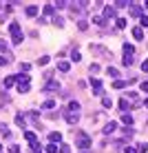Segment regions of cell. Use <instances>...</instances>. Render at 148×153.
<instances>
[{
  "instance_id": "cell-23",
  "label": "cell",
  "mask_w": 148,
  "mask_h": 153,
  "mask_svg": "<svg viewBox=\"0 0 148 153\" xmlns=\"http://www.w3.org/2000/svg\"><path fill=\"white\" fill-rule=\"evenodd\" d=\"M80 58H82V56H80V51H77V49L71 51V60H73V62H80Z\"/></svg>"
},
{
  "instance_id": "cell-11",
  "label": "cell",
  "mask_w": 148,
  "mask_h": 153,
  "mask_svg": "<svg viewBox=\"0 0 148 153\" xmlns=\"http://www.w3.org/2000/svg\"><path fill=\"white\" fill-rule=\"evenodd\" d=\"M115 129H117V122H108L106 126H104V135H110Z\"/></svg>"
},
{
  "instance_id": "cell-41",
  "label": "cell",
  "mask_w": 148,
  "mask_h": 153,
  "mask_svg": "<svg viewBox=\"0 0 148 153\" xmlns=\"http://www.w3.org/2000/svg\"><path fill=\"white\" fill-rule=\"evenodd\" d=\"M124 153H137V149H135V146H126Z\"/></svg>"
},
{
  "instance_id": "cell-20",
  "label": "cell",
  "mask_w": 148,
  "mask_h": 153,
  "mask_svg": "<svg viewBox=\"0 0 148 153\" xmlns=\"http://www.w3.org/2000/svg\"><path fill=\"white\" fill-rule=\"evenodd\" d=\"M24 138H27L29 144H31V142H38V138H35V133H33V131H27V133H24Z\"/></svg>"
},
{
  "instance_id": "cell-37",
  "label": "cell",
  "mask_w": 148,
  "mask_h": 153,
  "mask_svg": "<svg viewBox=\"0 0 148 153\" xmlns=\"http://www.w3.org/2000/svg\"><path fill=\"white\" fill-rule=\"evenodd\" d=\"M7 49H9V45L4 40H0V51H4V53H7Z\"/></svg>"
},
{
  "instance_id": "cell-10",
  "label": "cell",
  "mask_w": 148,
  "mask_h": 153,
  "mask_svg": "<svg viewBox=\"0 0 148 153\" xmlns=\"http://www.w3.org/2000/svg\"><path fill=\"white\" fill-rule=\"evenodd\" d=\"M15 82H18V84H29L31 80H29L27 73H20V76H15Z\"/></svg>"
},
{
  "instance_id": "cell-25",
  "label": "cell",
  "mask_w": 148,
  "mask_h": 153,
  "mask_svg": "<svg viewBox=\"0 0 148 153\" xmlns=\"http://www.w3.org/2000/svg\"><path fill=\"white\" fill-rule=\"evenodd\" d=\"M31 151L33 153H42V146L38 144V142H31Z\"/></svg>"
},
{
  "instance_id": "cell-46",
  "label": "cell",
  "mask_w": 148,
  "mask_h": 153,
  "mask_svg": "<svg viewBox=\"0 0 148 153\" xmlns=\"http://www.w3.org/2000/svg\"><path fill=\"white\" fill-rule=\"evenodd\" d=\"M0 153H2V146H0Z\"/></svg>"
},
{
  "instance_id": "cell-12",
  "label": "cell",
  "mask_w": 148,
  "mask_h": 153,
  "mask_svg": "<svg viewBox=\"0 0 148 153\" xmlns=\"http://www.w3.org/2000/svg\"><path fill=\"white\" fill-rule=\"evenodd\" d=\"M104 18H115V7L106 4V7H104Z\"/></svg>"
},
{
  "instance_id": "cell-44",
  "label": "cell",
  "mask_w": 148,
  "mask_h": 153,
  "mask_svg": "<svg viewBox=\"0 0 148 153\" xmlns=\"http://www.w3.org/2000/svg\"><path fill=\"white\" fill-rule=\"evenodd\" d=\"M141 91H144V93H148V82H141Z\"/></svg>"
},
{
  "instance_id": "cell-26",
  "label": "cell",
  "mask_w": 148,
  "mask_h": 153,
  "mask_svg": "<svg viewBox=\"0 0 148 153\" xmlns=\"http://www.w3.org/2000/svg\"><path fill=\"white\" fill-rule=\"evenodd\" d=\"M77 29H80V31H86V29H88V22H86V20H80V22H77Z\"/></svg>"
},
{
  "instance_id": "cell-19",
  "label": "cell",
  "mask_w": 148,
  "mask_h": 153,
  "mask_svg": "<svg viewBox=\"0 0 148 153\" xmlns=\"http://www.w3.org/2000/svg\"><path fill=\"white\" fill-rule=\"evenodd\" d=\"M126 25H128L126 18H117V20H115V27H117V29H126Z\"/></svg>"
},
{
  "instance_id": "cell-38",
  "label": "cell",
  "mask_w": 148,
  "mask_h": 153,
  "mask_svg": "<svg viewBox=\"0 0 148 153\" xmlns=\"http://www.w3.org/2000/svg\"><path fill=\"white\" fill-rule=\"evenodd\" d=\"M139 22H141V27H148V16H141Z\"/></svg>"
},
{
  "instance_id": "cell-39",
  "label": "cell",
  "mask_w": 148,
  "mask_h": 153,
  "mask_svg": "<svg viewBox=\"0 0 148 153\" xmlns=\"http://www.w3.org/2000/svg\"><path fill=\"white\" fill-rule=\"evenodd\" d=\"M115 7H128V2H126V0H117V2H115Z\"/></svg>"
},
{
  "instance_id": "cell-45",
  "label": "cell",
  "mask_w": 148,
  "mask_h": 153,
  "mask_svg": "<svg viewBox=\"0 0 148 153\" xmlns=\"http://www.w3.org/2000/svg\"><path fill=\"white\" fill-rule=\"evenodd\" d=\"M146 107H148V98H146Z\"/></svg>"
},
{
  "instance_id": "cell-16",
  "label": "cell",
  "mask_w": 148,
  "mask_h": 153,
  "mask_svg": "<svg viewBox=\"0 0 148 153\" xmlns=\"http://www.w3.org/2000/svg\"><path fill=\"white\" fill-rule=\"evenodd\" d=\"M13 84H15V76H7V78H4V89L13 87Z\"/></svg>"
},
{
  "instance_id": "cell-9",
  "label": "cell",
  "mask_w": 148,
  "mask_h": 153,
  "mask_svg": "<svg viewBox=\"0 0 148 153\" xmlns=\"http://www.w3.org/2000/svg\"><path fill=\"white\" fill-rule=\"evenodd\" d=\"M24 118H27L24 113H18V115H15V124H18V126H22V129L27 126V120H24Z\"/></svg>"
},
{
  "instance_id": "cell-27",
  "label": "cell",
  "mask_w": 148,
  "mask_h": 153,
  "mask_svg": "<svg viewBox=\"0 0 148 153\" xmlns=\"http://www.w3.org/2000/svg\"><path fill=\"white\" fill-rule=\"evenodd\" d=\"M102 104H104V107H106V109H108V107H110V104H113V100H110L108 96H102Z\"/></svg>"
},
{
  "instance_id": "cell-42",
  "label": "cell",
  "mask_w": 148,
  "mask_h": 153,
  "mask_svg": "<svg viewBox=\"0 0 148 153\" xmlns=\"http://www.w3.org/2000/svg\"><path fill=\"white\" fill-rule=\"evenodd\" d=\"M141 71H148V58H146L144 62H141Z\"/></svg>"
},
{
  "instance_id": "cell-30",
  "label": "cell",
  "mask_w": 148,
  "mask_h": 153,
  "mask_svg": "<svg viewBox=\"0 0 148 153\" xmlns=\"http://www.w3.org/2000/svg\"><path fill=\"white\" fill-rule=\"evenodd\" d=\"M38 65L40 67H44V65H49V56H42L40 60H38Z\"/></svg>"
},
{
  "instance_id": "cell-40",
  "label": "cell",
  "mask_w": 148,
  "mask_h": 153,
  "mask_svg": "<svg viewBox=\"0 0 148 153\" xmlns=\"http://www.w3.org/2000/svg\"><path fill=\"white\" fill-rule=\"evenodd\" d=\"M29 69H31V67H29V65H27V62H22V65H20V71H24V73H27V71H29Z\"/></svg>"
},
{
  "instance_id": "cell-4",
  "label": "cell",
  "mask_w": 148,
  "mask_h": 153,
  "mask_svg": "<svg viewBox=\"0 0 148 153\" xmlns=\"http://www.w3.org/2000/svg\"><path fill=\"white\" fill-rule=\"evenodd\" d=\"M128 9H130V16H133V18H141V7L137 2H128Z\"/></svg>"
},
{
  "instance_id": "cell-33",
  "label": "cell",
  "mask_w": 148,
  "mask_h": 153,
  "mask_svg": "<svg viewBox=\"0 0 148 153\" xmlns=\"http://www.w3.org/2000/svg\"><path fill=\"white\" fill-rule=\"evenodd\" d=\"M46 153H57V144H49L46 146Z\"/></svg>"
},
{
  "instance_id": "cell-21",
  "label": "cell",
  "mask_w": 148,
  "mask_h": 153,
  "mask_svg": "<svg viewBox=\"0 0 148 153\" xmlns=\"http://www.w3.org/2000/svg\"><path fill=\"white\" fill-rule=\"evenodd\" d=\"M53 107H55V100H44V102H42V109H46V111L53 109Z\"/></svg>"
},
{
  "instance_id": "cell-17",
  "label": "cell",
  "mask_w": 148,
  "mask_h": 153,
  "mask_svg": "<svg viewBox=\"0 0 148 153\" xmlns=\"http://www.w3.org/2000/svg\"><path fill=\"white\" fill-rule=\"evenodd\" d=\"M7 62H11V53H9V51H7L4 56H0V67H4Z\"/></svg>"
},
{
  "instance_id": "cell-43",
  "label": "cell",
  "mask_w": 148,
  "mask_h": 153,
  "mask_svg": "<svg viewBox=\"0 0 148 153\" xmlns=\"http://www.w3.org/2000/svg\"><path fill=\"white\" fill-rule=\"evenodd\" d=\"M99 71V67L97 65H91V76H93V73H97Z\"/></svg>"
},
{
  "instance_id": "cell-32",
  "label": "cell",
  "mask_w": 148,
  "mask_h": 153,
  "mask_svg": "<svg viewBox=\"0 0 148 153\" xmlns=\"http://www.w3.org/2000/svg\"><path fill=\"white\" fill-rule=\"evenodd\" d=\"M133 65V56H124V67H130Z\"/></svg>"
},
{
  "instance_id": "cell-35",
  "label": "cell",
  "mask_w": 148,
  "mask_h": 153,
  "mask_svg": "<svg viewBox=\"0 0 148 153\" xmlns=\"http://www.w3.org/2000/svg\"><path fill=\"white\" fill-rule=\"evenodd\" d=\"M93 22L95 25H104V18H102V16H93Z\"/></svg>"
},
{
  "instance_id": "cell-7",
  "label": "cell",
  "mask_w": 148,
  "mask_h": 153,
  "mask_svg": "<svg viewBox=\"0 0 148 153\" xmlns=\"http://www.w3.org/2000/svg\"><path fill=\"white\" fill-rule=\"evenodd\" d=\"M133 122H135V120H133V115H130V113H124V115H121V124H126L128 129L133 126Z\"/></svg>"
},
{
  "instance_id": "cell-1",
  "label": "cell",
  "mask_w": 148,
  "mask_h": 153,
  "mask_svg": "<svg viewBox=\"0 0 148 153\" xmlns=\"http://www.w3.org/2000/svg\"><path fill=\"white\" fill-rule=\"evenodd\" d=\"M80 111H82L80 102H75V100H73V102H68V107L64 109V111H62V115H64V120H66L68 124H75L77 120H80Z\"/></svg>"
},
{
  "instance_id": "cell-47",
  "label": "cell",
  "mask_w": 148,
  "mask_h": 153,
  "mask_svg": "<svg viewBox=\"0 0 148 153\" xmlns=\"http://www.w3.org/2000/svg\"><path fill=\"white\" fill-rule=\"evenodd\" d=\"M82 153H86V151H82Z\"/></svg>"
},
{
  "instance_id": "cell-5",
  "label": "cell",
  "mask_w": 148,
  "mask_h": 153,
  "mask_svg": "<svg viewBox=\"0 0 148 153\" xmlns=\"http://www.w3.org/2000/svg\"><path fill=\"white\" fill-rule=\"evenodd\" d=\"M93 96H104V89H102V80L95 78L93 80Z\"/></svg>"
},
{
  "instance_id": "cell-8",
  "label": "cell",
  "mask_w": 148,
  "mask_h": 153,
  "mask_svg": "<svg viewBox=\"0 0 148 153\" xmlns=\"http://www.w3.org/2000/svg\"><path fill=\"white\" fill-rule=\"evenodd\" d=\"M49 140H51V144H57L62 140V133L60 131H53V133H49Z\"/></svg>"
},
{
  "instance_id": "cell-24",
  "label": "cell",
  "mask_w": 148,
  "mask_h": 153,
  "mask_svg": "<svg viewBox=\"0 0 148 153\" xmlns=\"http://www.w3.org/2000/svg\"><path fill=\"white\" fill-rule=\"evenodd\" d=\"M108 76L115 78V80H119V73H117V69H113V67H108Z\"/></svg>"
},
{
  "instance_id": "cell-34",
  "label": "cell",
  "mask_w": 148,
  "mask_h": 153,
  "mask_svg": "<svg viewBox=\"0 0 148 153\" xmlns=\"http://www.w3.org/2000/svg\"><path fill=\"white\" fill-rule=\"evenodd\" d=\"M60 153H71V146L68 144H60Z\"/></svg>"
},
{
  "instance_id": "cell-14",
  "label": "cell",
  "mask_w": 148,
  "mask_h": 153,
  "mask_svg": "<svg viewBox=\"0 0 148 153\" xmlns=\"http://www.w3.org/2000/svg\"><path fill=\"white\" fill-rule=\"evenodd\" d=\"M130 107H133V104H130V102H128V100H126V98H121V100H119V109H121V111H124V113L128 111Z\"/></svg>"
},
{
  "instance_id": "cell-29",
  "label": "cell",
  "mask_w": 148,
  "mask_h": 153,
  "mask_svg": "<svg viewBox=\"0 0 148 153\" xmlns=\"http://www.w3.org/2000/svg\"><path fill=\"white\" fill-rule=\"evenodd\" d=\"M113 87H115V89H124V87H126V82H124V80H115V82H113Z\"/></svg>"
},
{
  "instance_id": "cell-18",
  "label": "cell",
  "mask_w": 148,
  "mask_h": 153,
  "mask_svg": "<svg viewBox=\"0 0 148 153\" xmlns=\"http://www.w3.org/2000/svg\"><path fill=\"white\" fill-rule=\"evenodd\" d=\"M27 16H29V18H35V16H38V7H33V4L27 7Z\"/></svg>"
},
{
  "instance_id": "cell-28",
  "label": "cell",
  "mask_w": 148,
  "mask_h": 153,
  "mask_svg": "<svg viewBox=\"0 0 148 153\" xmlns=\"http://www.w3.org/2000/svg\"><path fill=\"white\" fill-rule=\"evenodd\" d=\"M42 13H44V16H53V4H46Z\"/></svg>"
},
{
  "instance_id": "cell-3",
  "label": "cell",
  "mask_w": 148,
  "mask_h": 153,
  "mask_svg": "<svg viewBox=\"0 0 148 153\" xmlns=\"http://www.w3.org/2000/svg\"><path fill=\"white\" fill-rule=\"evenodd\" d=\"M93 142H91V138H88V135H80V140H77V149H88V146H91Z\"/></svg>"
},
{
  "instance_id": "cell-36",
  "label": "cell",
  "mask_w": 148,
  "mask_h": 153,
  "mask_svg": "<svg viewBox=\"0 0 148 153\" xmlns=\"http://www.w3.org/2000/svg\"><path fill=\"white\" fill-rule=\"evenodd\" d=\"M9 153H20V146L18 144H11V146H9Z\"/></svg>"
},
{
  "instance_id": "cell-15",
  "label": "cell",
  "mask_w": 148,
  "mask_h": 153,
  "mask_svg": "<svg viewBox=\"0 0 148 153\" xmlns=\"http://www.w3.org/2000/svg\"><path fill=\"white\" fill-rule=\"evenodd\" d=\"M124 56H135V47L126 42V45H124Z\"/></svg>"
},
{
  "instance_id": "cell-31",
  "label": "cell",
  "mask_w": 148,
  "mask_h": 153,
  "mask_svg": "<svg viewBox=\"0 0 148 153\" xmlns=\"http://www.w3.org/2000/svg\"><path fill=\"white\" fill-rule=\"evenodd\" d=\"M18 91L20 93H29V84H18Z\"/></svg>"
},
{
  "instance_id": "cell-13",
  "label": "cell",
  "mask_w": 148,
  "mask_h": 153,
  "mask_svg": "<svg viewBox=\"0 0 148 153\" xmlns=\"http://www.w3.org/2000/svg\"><path fill=\"white\" fill-rule=\"evenodd\" d=\"M133 38H135V40H144V29H141V27H135V29H133Z\"/></svg>"
},
{
  "instance_id": "cell-2",
  "label": "cell",
  "mask_w": 148,
  "mask_h": 153,
  "mask_svg": "<svg viewBox=\"0 0 148 153\" xmlns=\"http://www.w3.org/2000/svg\"><path fill=\"white\" fill-rule=\"evenodd\" d=\"M9 33H11V42H13V45H22V31H20L18 22L9 25Z\"/></svg>"
},
{
  "instance_id": "cell-6",
  "label": "cell",
  "mask_w": 148,
  "mask_h": 153,
  "mask_svg": "<svg viewBox=\"0 0 148 153\" xmlns=\"http://www.w3.org/2000/svg\"><path fill=\"white\" fill-rule=\"evenodd\" d=\"M57 89H60V82H53V80H51L44 89H42V91H44V93H53V91H57Z\"/></svg>"
},
{
  "instance_id": "cell-22",
  "label": "cell",
  "mask_w": 148,
  "mask_h": 153,
  "mask_svg": "<svg viewBox=\"0 0 148 153\" xmlns=\"http://www.w3.org/2000/svg\"><path fill=\"white\" fill-rule=\"evenodd\" d=\"M57 69H60L62 73H66L68 69H71V65H68V62H57Z\"/></svg>"
}]
</instances>
